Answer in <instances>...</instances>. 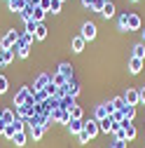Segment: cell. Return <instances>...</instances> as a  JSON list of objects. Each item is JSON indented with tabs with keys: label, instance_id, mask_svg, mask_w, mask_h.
I'll list each match as a JSON object with an SVG mask.
<instances>
[{
	"label": "cell",
	"instance_id": "cell-26",
	"mask_svg": "<svg viewBox=\"0 0 145 148\" xmlns=\"http://www.w3.org/2000/svg\"><path fill=\"white\" fill-rule=\"evenodd\" d=\"M66 82H70V80H66L61 73H54V75H51V85H54V87H63Z\"/></svg>",
	"mask_w": 145,
	"mask_h": 148
},
{
	"label": "cell",
	"instance_id": "cell-38",
	"mask_svg": "<svg viewBox=\"0 0 145 148\" xmlns=\"http://www.w3.org/2000/svg\"><path fill=\"white\" fill-rule=\"evenodd\" d=\"M14 134H16V132H14V127H12V125H7V127H5V134H3V136L12 141V136H14Z\"/></svg>",
	"mask_w": 145,
	"mask_h": 148
},
{
	"label": "cell",
	"instance_id": "cell-24",
	"mask_svg": "<svg viewBox=\"0 0 145 148\" xmlns=\"http://www.w3.org/2000/svg\"><path fill=\"white\" fill-rule=\"evenodd\" d=\"M33 38H35V40H45V38H47V26H45V24H38V28H35V33H33Z\"/></svg>",
	"mask_w": 145,
	"mask_h": 148
},
{
	"label": "cell",
	"instance_id": "cell-45",
	"mask_svg": "<svg viewBox=\"0 0 145 148\" xmlns=\"http://www.w3.org/2000/svg\"><path fill=\"white\" fill-rule=\"evenodd\" d=\"M0 113H3V106H0Z\"/></svg>",
	"mask_w": 145,
	"mask_h": 148
},
{
	"label": "cell",
	"instance_id": "cell-3",
	"mask_svg": "<svg viewBox=\"0 0 145 148\" xmlns=\"http://www.w3.org/2000/svg\"><path fill=\"white\" fill-rule=\"evenodd\" d=\"M16 40H19V33H16V31H7L5 38L0 40V49H12L16 45Z\"/></svg>",
	"mask_w": 145,
	"mask_h": 148
},
{
	"label": "cell",
	"instance_id": "cell-33",
	"mask_svg": "<svg viewBox=\"0 0 145 148\" xmlns=\"http://www.w3.org/2000/svg\"><path fill=\"white\" fill-rule=\"evenodd\" d=\"M61 7H63V3H61V0H51V5H49V12L59 14V12H61Z\"/></svg>",
	"mask_w": 145,
	"mask_h": 148
},
{
	"label": "cell",
	"instance_id": "cell-20",
	"mask_svg": "<svg viewBox=\"0 0 145 148\" xmlns=\"http://www.w3.org/2000/svg\"><path fill=\"white\" fill-rule=\"evenodd\" d=\"M42 134H45V127H42V125H30V136H33L35 141H40Z\"/></svg>",
	"mask_w": 145,
	"mask_h": 148
},
{
	"label": "cell",
	"instance_id": "cell-30",
	"mask_svg": "<svg viewBox=\"0 0 145 148\" xmlns=\"http://www.w3.org/2000/svg\"><path fill=\"white\" fill-rule=\"evenodd\" d=\"M110 106H112L115 110H122V108L126 106V103H124V97H115V99L110 101Z\"/></svg>",
	"mask_w": 145,
	"mask_h": 148
},
{
	"label": "cell",
	"instance_id": "cell-10",
	"mask_svg": "<svg viewBox=\"0 0 145 148\" xmlns=\"http://www.w3.org/2000/svg\"><path fill=\"white\" fill-rule=\"evenodd\" d=\"M56 73H61L66 80H72V64H68V61L59 64V71H56Z\"/></svg>",
	"mask_w": 145,
	"mask_h": 148
},
{
	"label": "cell",
	"instance_id": "cell-11",
	"mask_svg": "<svg viewBox=\"0 0 145 148\" xmlns=\"http://www.w3.org/2000/svg\"><path fill=\"white\" fill-rule=\"evenodd\" d=\"M140 28H143V21H140V16L129 12V31H140Z\"/></svg>",
	"mask_w": 145,
	"mask_h": 148
},
{
	"label": "cell",
	"instance_id": "cell-9",
	"mask_svg": "<svg viewBox=\"0 0 145 148\" xmlns=\"http://www.w3.org/2000/svg\"><path fill=\"white\" fill-rule=\"evenodd\" d=\"M94 118L101 122V120H105V118H110V110H108V103H101V106H96V110H94Z\"/></svg>",
	"mask_w": 145,
	"mask_h": 148
},
{
	"label": "cell",
	"instance_id": "cell-37",
	"mask_svg": "<svg viewBox=\"0 0 145 148\" xmlns=\"http://www.w3.org/2000/svg\"><path fill=\"white\" fill-rule=\"evenodd\" d=\"M7 87H9L7 78H5V75H0V94H5V92H7Z\"/></svg>",
	"mask_w": 145,
	"mask_h": 148
},
{
	"label": "cell",
	"instance_id": "cell-39",
	"mask_svg": "<svg viewBox=\"0 0 145 148\" xmlns=\"http://www.w3.org/2000/svg\"><path fill=\"white\" fill-rule=\"evenodd\" d=\"M77 139H80V143H89V134L84 132V129H82V132L77 134Z\"/></svg>",
	"mask_w": 145,
	"mask_h": 148
},
{
	"label": "cell",
	"instance_id": "cell-5",
	"mask_svg": "<svg viewBox=\"0 0 145 148\" xmlns=\"http://www.w3.org/2000/svg\"><path fill=\"white\" fill-rule=\"evenodd\" d=\"M80 35H82L84 40H94V38H96V24H94V21L82 24V33H80Z\"/></svg>",
	"mask_w": 145,
	"mask_h": 148
},
{
	"label": "cell",
	"instance_id": "cell-21",
	"mask_svg": "<svg viewBox=\"0 0 145 148\" xmlns=\"http://www.w3.org/2000/svg\"><path fill=\"white\" fill-rule=\"evenodd\" d=\"M45 16H47V12L38 5V7H33V21H38V24H42L45 21Z\"/></svg>",
	"mask_w": 145,
	"mask_h": 148
},
{
	"label": "cell",
	"instance_id": "cell-18",
	"mask_svg": "<svg viewBox=\"0 0 145 148\" xmlns=\"http://www.w3.org/2000/svg\"><path fill=\"white\" fill-rule=\"evenodd\" d=\"M84 42H87V40L82 38V35H75V38L70 40V47H72V52H82V49H84Z\"/></svg>",
	"mask_w": 145,
	"mask_h": 148
},
{
	"label": "cell",
	"instance_id": "cell-13",
	"mask_svg": "<svg viewBox=\"0 0 145 148\" xmlns=\"http://www.w3.org/2000/svg\"><path fill=\"white\" fill-rule=\"evenodd\" d=\"M140 71H143V59L131 57V59H129V73H133V75H136V73H140Z\"/></svg>",
	"mask_w": 145,
	"mask_h": 148
},
{
	"label": "cell",
	"instance_id": "cell-15",
	"mask_svg": "<svg viewBox=\"0 0 145 148\" xmlns=\"http://www.w3.org/2000/svg\"><path fill=\"white\" fill-rule=\"evenodd\" d=\"M14 59V49H0V66H7Z\"/></svg>",
	"mask_w": 145,
	"mask_h": 148
},
{
	"label": "cell",
	"instance_id": "cell-7",
	"mask_svg": "<svg viewBox=\"0 0 145 148\" xmlns=\"http://www.w3.org/2000/svg\"><path fill=\"white\" fill-rule=\"evenodd\" d=\"M119 125L124 127V134H126V141H133V139H136V125H133L131 120H126V118H124V120H122Z\"/></svg>",
	"mask_w": 145,
	"mask_h": 148
},
{
	"label": "cell",
	"instance_id": "cell-29",
	"mask_svg": "<svg viewBox=\"0 0 145 148\" xmlns=\"http://www.w3.org/2000/svg\"><path fill=\"white\" fill-rule=\"evenodd\" d=\"M124 118L133 122V118H136V106H124Z\"/></svg>",
	"mask_w": 145,
	"mask_h": 148
},
{
	"label": "cell",
	"instance_id": "cell-6",
	"mask_svg": "<svg viewBox=\"0 0 145 148\" xmlns=\"http://www.w3.org/2000/svg\"><path fill=\"white\" fill-rule=\"evenodd\" d=\"M124 103H126V106H138V103H140V99H138V89H136V87H131V89L124 92Z\"/></svg>",
	"mask_w": 145,
	"mask_h": 148
},
{
	"label": "cell",
	"instance_id": "cell-17",
	"mask_svg": "<svg viewBox=\"0 0 145 148\" xmlns=\"http://www.w3.org/2000/svg\"><path fill=\"white\" fill-rule=\"evenodd\" d=\"M98 127H101V132H103V134H112L115 122H112V118H105V120H101V122H98Z\"/></svg>",
	"mask_w": 145,
	"mask_h": 148
},
{
	"label": "cell",
	"instance_id": "cell-43",
	"mask_svg": "<svg viewBox=\"0 0 145 148\" xmlns=\"http://www.w3.org/2000/svg\"><path fill=\"white\" fill-rule=\"evenodd\" d=\"M5 127H7V125H5L3 120H0V134H5Z\"/></svg>",
	"mask_w": 145,
	"mask_h": 148
},
{
	"label": "cell",
	"instance_id": "cell-36",
	"mask_svg": "<svg viewBox=\"0 0 145 148\" xmlns=\"http://www.w3.org/2000/svg\"><path fill=\"white\" fill-rule=\"evenodd\" d=\"M105 3H108V0H91V10H96V12H101Z\"/></svg>",
	"mask_w": 145,
	"mask_h": 148
},
{
	"label": "cell",
	"instance_id": "cell-42",
	"mask_svg": "<svg viewBox=\"0 0 145 148\" xmlns=\"http://www.w3.org/2000/svg\"><path fill=\"white\" fill-rule=\"evenodd\" d=\"M110 148H126V141H112Z\"/></svg>",
	"mask_w": 145,
	"mask_h": 148
},
{
	"label": "cell",
	"instance_id": "cell-28",
	"mask_svg": "<svg viewBox=\"0 0 145 148\" xmlns=\"http://www.w3.org/2000/svg\"><path fill=\"white\" fill-rule=\"evenodd\" d=\"M70 118H72V120H84L82 108H80V106H72V108H70Z\"/></svg>",
	"mask_w": 145,
	"mask_h": 148
},
{
	"label": "cell",
	"instance_id": "cell-19",
	"mask_svg": "<svg viewBox=\"0 0 145 148\" xmlns=\"http://www.w3.org/2000/svg\"><path fill=\"white\" fill-rule=\"evenodd\" d=\"M0 120H3L5 125H12L16 118H14V110L12 108H3V113H0Z\"/></svg>",
	"mask_w": 145,
	"mask_h": 148
},
{
	"label": "cell",
	"instance_id": "cell-32",
	"mask_svg": "<svg viewBox=\"0 0 145 148\" xmlns=\"http://www.w3.org/2000/svg\"><path fill=\"white\" fill-rule=\"evenodd\" d=\"M12 127H14V132H26V122H24L21 118H16V120L12 122Z\"/></svg>",
	"mask_w": 145,
	"mask_h": 148
},
{
	"label": "cell",
	"instance_id": "cell-41",
	"mask_svg": "<svg viewBox=\"0 0 145 148\" xmlns=\"http://www.w3.org/2000/svg\"><path fill=\"white\" fill-rule=\"evenodd\" d=\"M49 5H51V0H40V7H42L45 12H49Z\"/></svg>",
	"mask_w": 145,
	"mask_h": 148
},
{
	"label": "cell",
	"instance_id": "cell-12",
	"mask_svg": "<svg viewBox=\"0 0 145 148\" xmlns=\"http://www.w3.org/2000/svg\"><path fill=\"white\" fill-rule=\"evenodd\" d=\"M68 129H70V134H80L82 129H84V120H72V118H70Z\"/></svg>",
	"mask_w": 145,
	"mask_h": 148
},
{
	"label": "cell",
	"instance_id": "cell-27",
	"mask_svg": "<svg viewBox=\"0 0 145 148\" xmlns=\"http://www.w3.org/2000/svg\"><path fill=\"white\" fill-rule=\"evenodd\" d=\"M12 143H14V146H24V143H26V132H16V134L12 136Z\"/></svg>",
	"mask_w": 145,
	"mask_h": 148
},
{
	"label": "cell",
	"instance_id": "cell-1",
	"mask_svg": "<svg viewBox=\"0 0 145 148\" xmlns=\"http://www.w3.org/2000/svg\"><path fill=\"white\" fill-rule=\"evenodd\" d=\"M33 94H35L33 87H21L19 92H16V97H14V103H12V106H14V108H16V106H24V103L28 101V97H33Z\"/></svg>",
	"mask_w": 145,
	"mask_h": 148
},
{
	"label": "cell",
	"instance_id": "cell-2",
	"mask_svg": "<svg viewBox=\"0 0 145 148\" xmlns=\"http://www.w3.org/2000/svg\"><path fill=\"white\" fill-rule=\"evenodd\" d=\"M49 115H51V120H54V122H63V125H68V122H70V110H68V108H54Z\"/></svg>",
	"mask_w": 145,
	"mask_h": 148
},
{
	"label": "cell",
	"instance_id": "cell-23",
	"mask_svg": "<svg viewBox=\"0 0 145 148\" xmlns=\"http://www.w3.org/2000/svg\"><path fill=\"white\" fill-rule=\"evenodd\" d=\"M117 26H119V31H129V12L119 14V19H117Z\"/></svg>",
	"mask_w": 145,
	"mask_h": 148
},
{
	"label": "cell",
	"instance_id": "cell-4",
	"mask_svg": "<svg viewBox=\"0 0 145 148\" xmlns=\"http://www.w3.org/2000/svg\"><path fill=\"white\" fill-rule=\"evenodd\" d=\"M84 132L89 134V139H94V136L101 132V127H98V120H96V118H89V120H84Z\"/></svg>",
	"mask_w": 145,
	"mask_h": 148
},
{
	"label": "cell",
	"instance_id": "cell-14",
	"mask_svg": "<svg viewBox=\"0 0 145 148\" xmlns=\"http://www.w3.org/2000/svg\"><path fill=\"white\" fill-rule=\"evenodd\" d=\"M7 5H9V12H21L24 7H28L26 0H7Z\"/></svg>",
	"mask_w": 145,
	"mask_h": 148
},
{
	"label": "cell",
	"instance_id": "cell-34",
	"mask_svg": "<svg viewBox=\"0 0 145 148\" xmlns=\"http://www.w3.org/2000/svg\"><path fill=\"white\" fill-rule=\"evenodd\" d=\"M110 118H112V122H117V125H119V122L124 120V108H122V110H115V113H112Z\"/></svg>",
	"mask_w": 145,
	"mask_h": 148
},
{
	"label": "cell",
	"instance_id": "cell-31",
	"mask_svg": "<svg viewBox=\"0 0 145 148\" xmlns=\"http://www.w3.org/2000/svg\"><path fill=\"white\" fill-rule=\"evenodd\" d=\"M19 16H21L24 21H30V19H33V7H24V10L19 12Z\"/></svg>",
	"mask_w": 145,
	"mask_h": 148
},
{
	"label": "cell",
	"instance_id": "cell-44",
	"mask_svg": "<svg viewBox=\"0 0 145 148\" xmlns=\"http://www.w3.org/2000/svg\"><path fill=\"white\" fill-rule=\"evenodd\" d=\"M140 35H143V42H145V28H143V31H140Z\"/></svg>",
	"mask_w": 145,
	"mask_h": 148
},
{
	"label": "cell",
	"instance_id": "cell-16",
	"mask_svg": "<svg viewBox=\"0 0 145 148\" xmlns=\"http://www.w3.org/2000/svg\"><path fill=\"white\" fill-rule=\"evenodd\" d=\"M101 16H105V19H112V16H115V3H110V0H108V3L103 5V10H101Z\"/></svg>",
	"mask_w": 145,
	"mask_h": 148
},
{
	"label": "cell",
	"instance_id": "cell-47",
	"mask_svg": "<svg viewBox=\"0 0 145 148\" xmlns=\"http://www.w3.org/2000/svg\"><path fill=\"white\" fill-rule=\"evenodd\" d=\"M61 3H66V0H61Z\"/></svg>",
	"mask_w": 145,
	"mask_h": 148
},
{
	"label": "cell",
	"instance_id": "cell-8",
	"mask_svg": "<svg viewBox=\"0 0 145 148\" xmlns=\"http://www.w3.org/2000/svg\"><path fill=\"white\" fill-rule=\"evenodd\" d=\"M51 82V75H47V73H40L38 78H35V82H33V89L38 92V89H47V85Z\"/></svg>",
	"mask_w": 145,
	"mask_h": 148
},
{
	"label": "cell",
	"instance_id": "cell-22",
	"mask_svg": "<svg viewBox=\"0 0 145 148\" xmlns=\"http://www.w3.org/2000/svg\"><path fill=\"white\" fill-rule=\"evenodd\" d=\"M66 89H68V97H72V99H75V97L80 94V85H77L75 80H70V82L66 85Z\"/></svg>",
	"mask_w": 145,
	"mask_h": 148
},
{
	"label": "cell",
	"instance_id": "cell-40",
	"mask_svg": "<svg viewBox=\"0 0 145 148\" xmlns=\"http://www.w3.org/2000/svg\"><path fill=\"white\" fill-rule=\"evenodd\" d=\"M138 99H140V103H145V85L138 87Z\"/></svg>",
	"mask_w": 145,
	"mask_h": 148
},
{
	"label": "cell",
	"instance_id": "cell-25",
	"mask_svg": "<svg viewBox=\"0 0 145 148\" xmlns=\"http://www.w3.org/2000/svg\"><path fill=\"white\" fill-rule=\"evenodd\" d=\"M131 57H136V59H145V42L133 45V54H131Z\"/></svg>",
	"mask_w": 145,
	"mask_h": 148
},
{
	"label": "cell",
	"instance_id": "cell-46",
	"mask_svg": "<svg viewBox=\"0 0 145 148\" xmlns=\"http://www.w3.org/2000/svg\"><path fill=\"white\" fill-rule=\"evenodd\" d=\"M133 3H138V0H133Z\"/></svg>",
	"mask_w": 145,
	"mask_h": 148
},
{
	"label": "cell",
	"instance_id": "cell-35",
	"mask_svg": "<svg viewBox=\"0 0 145 148\" xmlns=\"http://www.w3.org/2000/svg\"><path fill=\"white\" fill-rule=\"evenodd\" d=\"M35 28H38V21H33V19H30V21H26V33H28V35H33V33H35Z\"/></svg>",
	"mask_w": 145,
	"mask_h": 148
}]
</instances>
